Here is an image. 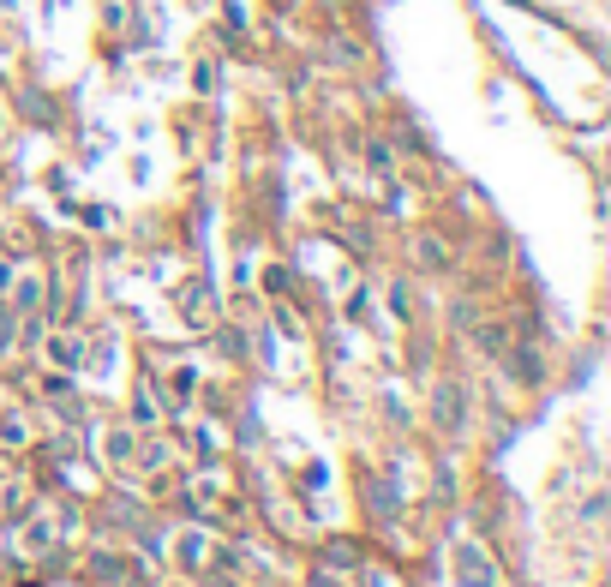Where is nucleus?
Returning a JSON list of instances; mask_svg holds the SVG:
<instances>
[{"label": "nucleus", "instance_id": "f257e3e1", "mask_svg": "<svg viewBox=\"0 0 611 587\" xmlns=\"http://www.w3.org/2000/svg\"><path fill=\"white\" fill-rule=\"evenodd\" d=\"M438 414H444V426H456V414H462V396H456V390H444V396H438Z\"/></svg>", "mask_w": 611, "mask_h": 587}]
</instances>
